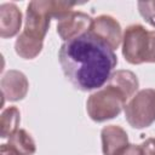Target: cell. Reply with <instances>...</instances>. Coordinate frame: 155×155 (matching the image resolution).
<instances>
[{"instance_id":"1","label":"cell","mask_w":155,"mask_h":155,"mask_svg":"<svg viewBox=\"0 0 155 155\" xmlns=\"http://www.w3.org/2000/svg\"><path fill=\"white\" fill-rule=\"evenodd\" d=\"M58 61L65 79L84 92L102 88L117 64L115 52L90 30L63 42Z\"/></svg>"},{"instance_id":"2","label":"cell","mask_w":155,"mask_h":155,"mask_svg":"<svg viewBox=\"0 0 155 155\" xmlns=\"http://www.w3.org/2000/svg\"><path fill=\"white\" fill-rule=\"evenodd\" d=\"M75 4L62 0H33L28 4L24 18V31L27 35L44 41L51 23V18L57 22L69 15Z\"/></svg>"},{"instance_id":"3","label":"cell","mask_w":155,"mask_h":155,"mask_svg":"<svg viewBox=\"0 0 155 155\" xmlns=\"http://www.w3.org/2000/svg\"><path fill=\"white\" fill-rule=\"evenodd\" d=\"M126 97L110 85L91 93L86 101V111L94 122H104L120 115L126 105Z\"/></svg>"},{"instance_id":"4","label":"cell","mask_w":155,"mask_h":155,"mask_svg":"<svg viewBox=\"0 0 155 155\" xmlns=\"http://www.w3.org/2000/svg\"><path fill=\"white\" fill-rule=\"evenodd\" d=\"M125 119L133 128L142 130L151 126L155 122V90H139L126 103Z\"/></svg>"},{"instance_id":"5","label":"cell","mask_w":155,"mask_h":155,"mask_svg":"<svg viewBox=\"0 0 155 155\" xmlns=\"http://www.w3.org/2000/svg\"><path fill=\"white\" fill-rule=\"evenodd\" d=\"M122 56L130 64L148 63L149 30L142 24L128 25L122 35Z\"/></svg>"},{"instance_id":"6","label":"cell","mask_w":155,"mask_h":155,"mask_svg":"<svg viewBox=\"0 0 155 155\" xmlns=\"http://www.w3.org/2000/svg\"><path fill=\"white\" fill-rule=\"evenodd\" d=\"M90 31L104 41L113 51L119 48L122 42V29L117 19L109 15H101L93 18Z\"/></svg>"},{"instance_id":"7","label":"cell","mask_w":155,"mask_h":155,"mask_svg":"<svg viewBox=\"0 0 155 155\" xmlns=\"http://www.w3.org/2000/svg\"><path fill=\"white\" fill-rule=\"evenodd\" d=\"M92 21L93 18L85 12L71 11L57 22V34L64 42L69 41L87 33L91 28Z\"/></svg>"},{"instance_id":"8","label":"cell","mask_w":155,"mask_h":155,"mask_svg":"<svg viewBox=\"0 0 155 155\" xmlns=\"http://www.w3.org/2000/svg\"><path fill=\"white\" fill-rule=\"evenodd\" d=\"M0 87L6 101L18 102L27 96L29 90V81L25 74L21 70L10 69L1 76Z\"/></svg>"},{"instance_id":"9","label":"cell","mask_w":155,"mask_h":155,"mask_svg":"<svg viewBox=\"0 0 155 155\" xmlns=\"http://www.w3.org/2000/svg\"><path fill=\"white\" fill-rule=\"evenodd\" d=\"M103 155H117L128 143L127 132L117 125H107L101 131Z\"/></svg>"},{"instance_id":"10","label":"cell","mask_w":155,"mask_h":155,"mask_svg":"<svg viewBox=\"0 0 155 155\" xmlns=\"http://www.w3.org/2000/svg\"><path fill=\"white\" fill-rule=\"evenodd\" d=\"M22 12L15 2L0 5V36L10 39L19 33L22 27Z\"/></svg>"},{"instance_id":"11","label":"cell","mask_w":155,"mask_h":155,"mask_svg":"<svg viewBox=\"0 0 155 155\" xmlns=\"http://www.w3.org/2000/svg\"><path fill=\"white\" fill-rule=\"evenodd\" d=\"M107 84L114 86L120 92H122L126 99L132 98L138 92V87H139V81L137 75L127 69H119L116 71H113Z\"/></svg>"},{"instance_id":"12","label":"cell","mask_w":155,"mask_h":155,"mask_svg":"<svg viewBox=\"0 0 155 155\" xmlns=\"http://www.w3.org/2000/svg\"><path fill=\"white\" fill-rule=\"evenodd\" d=\"M44 47V41L34 39L21 31L15 41V51L23 59H34L40 54Z\"/></svg>"},{"instance_id":"13","label":"cell","mask_w":155,"mask_h":155,"mask_svg":"<svg viewBox=\"0 0 155 155\" xmlns=\"http://www.w3.org/2000/svg\"><path fill=\"white\" fill-rule=\"evenodd\" d=\"M7 144L12 147L19 155H34L36 151V144L30 133L23 128H18L10 136Z\"/></svg>"},{"instance_id":"14","label":"cell","mask_w":155,"mask_h":155,"mask_svg":"<svg viewBox=\"0 0 155 155\" xmlns=\"http://www.w3.org/2000/svg\"><path fill=\"white\" fill-rule=\"evenodd\" d=\"M19 122L21 113L17 107L12 105L4 109L0 115V137L8 139L10 136L18 130Z\"/></svg>"},{"instance_id":"15","label":"cell","mask_w":155,"mask_h":155,"mask_svg":"<svg viewBox=\"0 0 155 155\" xmlns=\"http://www.w3.org/2000/svg\"><path fill=\"white\" fill-rule=\"evenodd\" d=\"M138 12L142 18L153 28H155V0L151 1H138Z\"/></svg>"},{"instance_id":"16","label":"cell","mask_w":155,"mask_h":155,"mask_svg":"<svg viewBox=\"0 0 155 155\" xmlns=\"http://www.w3.org/2000/svg\"><path fill=\"white\" fill-rule=\"evenodd\" d=\"M140 147L143 150V155H155V138H147L140 144Z\"/></svg>"},{"instance_id":"17","label":"cell","mask_w":155,"mask_h":155,"mask_svg":"<svg viewBox=\"0 0 155 155\" xmlns=\"http://www.w3.org/2000/svg\"><path fill=\"white\" fill-rule=\"evenodd\" d=\"M117 155H143V150H142V147L140 145L128 144Z\"/></svg>"},{"instance_id":"18","label":"cell","mask_w":155,"mask_h":155,"mask_svg":"<svg viewBox=\"0 0 155 155\" xmlns=\"http://www.w3.org/2000/svg\"><path fill=\"white\" fill-rule=\"evenodd\" d=\"M148 63H155V30L149 31V54Z\"/></svg>"},{"instance_id":"19","label":"cell","mask_w":155,"mask_h":155,"mask_svg":"<svg viewBox=\"0 0 155 155\" xmlns=\"http://www.w3.org/2000/svg\"><path fill=\"white\" fill-rule=\"evenodd\" d=\"M0 155H19V154L12 147L4 143L0 145Z\"/></svg>"}]
</instances>
